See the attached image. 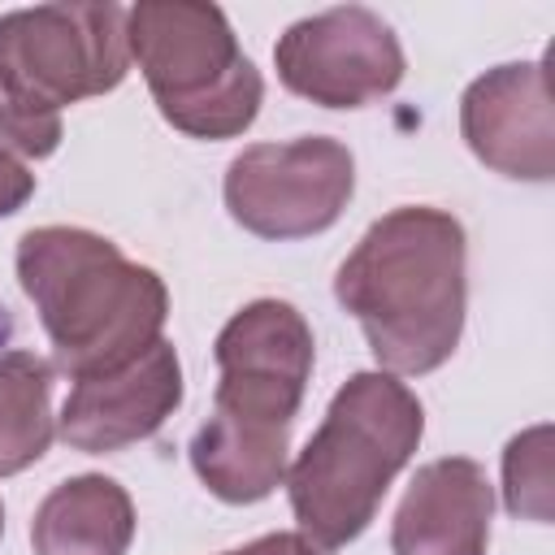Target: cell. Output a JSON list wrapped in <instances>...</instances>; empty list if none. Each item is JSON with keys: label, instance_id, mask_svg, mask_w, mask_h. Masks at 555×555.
I'll list each match as a JSON object with an SVG mask.
<instances>
[{"label": "cell", "instance_id": "obj_1", "mask_svg": "<svg viewBox=\"0 0 555 555\" xmlns=\"http://www.w3.org/2000/svg\"><path fill=\"white\" fill-rule=\"evenodd\" d=\"M212 416L191 438V468L221 503H260L286 477L291 425L312 377V330L286 299L238 308L217 334Z\"/></svg>", "mask_w": 555, "mask_h": 555}, {"label": "cell", "instance_id": "obj_2", "mask_svg": "<svg viewBox=\"0 0 555 555\" xmlns=\"http://www.w3.org/2000/svg\"><path fill=\"white\" fill-rule=\"evenodd\" d=\"M464 225L429 204L377 217L334 273V299L360 321L386 373L421 377L451 360L468 308Z\"/></svg>", "mask_w": 555, "mask_h": 555}, {"label": "cell", "instance_id": "obj_3", "mask_svg": "<svg viewBox=\"0 0 555 555\" xmlns=\"http://www.w3.org/2000/svg\"><path fill=\"white\" fill-rule=\"evenodd\" d=\"M17 282L39 312L56 369L108 373L165 338L169 291L156 269L82 225H39L17 238Z\"/></svg>", "mask_w": 555, "mask_h": 555}, {"label": "cell", "instance_id": "obj_4", "mask_svg": "<svg viewBox=\"0 0 555 555\" xmlns=\"http://www.w3.org/2000/svg\"><path fill=\"white\" fill-rule=\"evenodd\" d=\"M421 434V399L395 373H351L282 477L299 533L317 551L356 542L373 525L390 481L416 455Z\"/></svg>", "mask_w": 555, "mask_h": 555}, {"label": "cell", "instance_id": "obj_5", "mask_svg": "<svg viewBox=\"0 0 555 555\" xmlns=\"http://www.w3.org/2000/svg\"><path fill=\"white\" fill-rule=\"evenodd\" d=\"M126 48L173 130L191 139H234L256 121L264 78L243 56L217 4L139 0L126 9Z\"/></svg>", "mask_w": 555, "mask_h": 555}, {"label": "cell", "instance_id": "obj_6", "mask_svg": "<svg viewBox=\"0 0 555 555\" xmlns=\"http://www.w3.org/2000/svg\"><path fill=\"white\" fill-rule=\"evenodd\" d=\"M130 69L121 4H35L0 13V87L52 113L121 87Z\"/></svg>", "mask_w": 555, "mask_h": 555}, {"label": "cell", "instance_id": "obj_7", "mask_svg": "<svg viewBox=\"0 0 555 555\" xmlns=\"http://www.w3.org/2000/svg\"><path fill=\"white\" fill-rule=\"evenodd\" d=\"M356 191V160L347 143L304 134L291 143L243 147L221 182L230 217L256 238H308L330 230Z\"/></svg>", "mask_w": 555, "mask_h": 555}, {"label": "cell", "instance_id": "obj_8", "mask_svg": "<svg viewBox=\"0 0 555 555\" xmlns=\"http://www.w3.org/2000/svg\"><path fill=\"white\" fill-rule=\"evenodd\" d=\"M273 65L286 91L321 108H364L403 82V48L390 22L360 4L325 9L286 26Z\"/></svg>", "mask_w": 555, "mask_h": 555}, {"label": "cell", "instance_id": "obj_9", "mask_svg": "<svg viewBox=\"0 0 555 555\" xmlns=\"http://www.w3.org/2000/svg\"><path fill=\"white\" fill-rule=\"evenodd\" d=\"M182 403V364L169 338H156L134 360L78 377L61 416L56 434L65 447L87 455H113L143 438H152Z\"/></svg>", "mask_w": 555, "mask_h": 555}, {"label": "cell", "instance_id": "obj_10", "mask_svg": "<svg viewBox=\"0 0 555 555\" xmlns=\"http://www.w3.org/2000/svg\"><path fill=\"white\" fill-rule=\"evenodd\" d=\"M460 134L486 169L520 182H551L555 117L546 65L512 61L473 78L460 100Z\"/></svg>", "mask_w": 555, "mask_h": 555}, {"label": "cell", "instance_id": "obj_11", "mask_svg": "<svg viewBox=\"0 0 555 555\" xmlns=\"http://www.w3.org/2000/svg\"><path fill=\"white\" fill-rule=\"evenodd\" d=\"M494 486L468 455L429 460L416 468L390 520L395 555H486Z\"/></svg>", "mask_w": 555, "mask_h": 555}, {"label": "cell", "instance_id": "obj_12", "mask_svg": "<svg viewBox=\"0 0 555 555\" xmlns=\"http://www.w3.org/2000/svg\"><path fill=\"white\" fill-rule=\"evenodd\" d=\"M134 542V503L104 473H82L48 490L30 520L35 555H126Z\"/></svg>", "mask_w": 555, "mask_h": 555}, {"label": "cell", "instance_id": "obj_13", "mask_svg": "<svg viewBox=\"0 0 555 555\" xmlns=\"http://www.w3.org/2000/svg\"><path fill=\"white\" fill-rule=\"evenodd\" d=\"M52 373L56 369L35 351L0 356V477L30 468L52 447Z\"/></svg>", "mask_w": 555, "mask_h": 555}, {"label": "cell", "instance_id": "obj_14", "mask_svg": "<svg viewBox=\"0 0 555 555\" xmlns=\"http://www.w3.org/2000/svg\"><path fill=\"white\" fill-rule=\"evenodd\" d=\"M551 429L533 425L516 434L503 451V503L512 516L525 520H551Z\"/></svg>", "mask_w": 555, "mask_h": 555}, {"label": "cell", "instance_id": "obj_15", "mask_svg": "<svg viewBox=\"0 0 555 555\" xmlns=\"http://www.w3.org/2000/svg\"><path fill=\"white\" fill-rule=\"evenodd\" d=\"M0 147L17 156H52L61 147V117L52 113H30L22 108L4 87H0Z\"/></svg>", "mask_w": 555, "mask_h": 555}, {"label": "cell", "instance_id": "obj_16", "mask_svg": "<svg viewBox=\"0 0 555 555\" xmlns=\"http://www.w3.org/2000/svg\"><path fill=\"white\" fill-rule=\"evenodd\" d=\"M30 195H35V173L13 152L0 147V217H13Z\"/></svg>", "mask_w": 555, "mask_h": 555}, {"label": "cell", "instance_id": "obj_17", "mask_svg": "<svg viewBox=\"0 0 555 555\" xmlns=\"http://www.w3.org/2000/svg\"><path fill=\"white\" fill-rule=\"evenodd\" d=\"M225 555H321L304 533H264L238 551H225Z\"/></svg>", "mask_w": 555, "mask_h": 555}, {"label": "cell", "instance_id": "obj_18", "mask_svg": "<svg viewBox=\"0 0 555 555\" xmlns=\"http://www.w3.org/2000/svg\"><path fill=\"white\" fill-rule=\"evenodd\" d=\"M0 533H4V503H0Z\"/></svg>", "mask_w": 555, "mask_h": 555}]
</instances>
